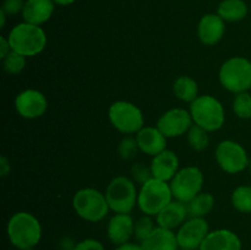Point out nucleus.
<instances>
[{"label": "nucleus", "instance_id": "nucleus-1", "mask_svg": "<svg viewBox=\"0 0 251 250\" xmlns=\"http://www.w3.org/2000/svg\"><path fill=\"white\" fill-rule=\"evenodd\" d=\"M9 242L17 250H31L42 239V225L38 218L26 211H20L10 217L6 225Z\"/></svg>", "mask_w": 251, "mask_h": 250}, {"label": "nucleus", "instance_id": "nucleus-2", "mask_svg": "<svg viewBox=\"0 0 251 250\" xmlns=\"http://www.w3.org/2000/svg\"><path fill=\"white\" fill-rule=\"evenodd\" d=\"M11 50L17 51L24 56H36L44 50L47 46V34L41 26L22 22L12 27L9 36Z\"/></svg>", "mask_w": 251, "mask_h": 250}, {"label": "nucleus", "instance_id": "nucleus-3", "mask_svg": "<svg viewBox=\"0 0 251 250\" xmlns=\"http://www.w3.org/2000/svg\"><path fill=\"white\" fill-rule=\"evenodd\" d=\"M189 112L194 124L208 132L217 131L225 125V107L217 98L211 95L199 96L193 103H190Z\"/></svg>", "mask_w": 251, "mask_h": 250}, {"label": "nucleus", "instance_id": "nucleus-4", "mask_svg": "<svg viewBox=\"0 0 251 250\" xmlns=\"http://www.w3.org/2000/svg\"><path fill=\"white\" fill-rule=\"evenodd\" d=\"M218 78L223 88L234 95L248 92L251 88V61L244 56H232L220 68Z\"/></svg>", "mask_w": 251, "mask_h": 250}, {"label": "nucleus", "instance_id": "nucleus-5", "mask_svg": "<svg viewBox=\"0 0 251 250\" xmlns=\"http://www.w3.org/2000/svg\"><path fill=\"white\" fill-rule=\"evenodd\" d=\"M73 207L78 217L92 223L104 220L110 210L105 194L95 188H83L76 191L73 198Z\"/></svg>", "mask_w": 251, "mask_h": 250}, {"label": "nucleus", "instance_id": "nucleus-6", "mask_svg": "<svg viewBox=\"0 0 251 250\" xmlns=\"http://www.w3.org/2000/svg\"><path fill=\"white\" fill-rule=\"evenodd\" d=\"M173 199L169 183L152 178L140 188L137 206L144 215L157 216Z\"/></svg>", "mask_w": 251, "mask_h": 250}, {"label": "nucleus", "instance_id": "nucleus-7", "mask_svg": "<svg viewBox=\"0 0 251 250\" xmlns=\"http://www.w3.org/2000/svg\"><path fill=\"white\" fill-rule=\"evenodd\" d=\"M109 208L114 213H130L137 203L136 183L125 175L115 176L104 191Z\"/></svg>", "mask_w": 251, "mask_h": 250}, {"label": "nucleus", "instance_id": "nucleus-8", "mask_svg": "<svg viewBox=\"0 0 251 250\" xmlns=\"http://www.w3.org/2000/svg\"><path fill=\"white\" fill-rule=\"evenodd\" d=\"M109 122L115 129L124 135L137 134L144 127L142 110L127 100H117L108 109Z\"/></svg>", "mask_w": 251, "mask_h": 250}, {"label": "nucleus", "instance_id": "nucleus-9", "mask_svg": "<svg viewBox=\"0 0 251 250\" xmlns=\"http://www.w3.org/2000/svg\"><path fill=\"white\" fill-rule=\"evenodd\" d=\"M203 181V173L198 167L188 166L179 169L169 183L174 200L188 203L201 193Z\"/></svg>", "mask_w": 251, "mask_h": 250}, {"label": "nucleus", "instance_id": "nucleus-10", "mask_svg": "<svg viewBox=\"0 0 251 250\" xmlns=\"http://www.w3.org/2000/svg\"><path fill=\"white\" fill-rule=\"evenodd\" d=\"M216 161L220 168L228 174H238L249 166L247 150L237 141L223 140L216 147Z\"/></svg>", "mask_w": 251, "mask_h": 250}, {"label": "nucleus", "instance_id": "nucleus-11", "mask_svg": "<svg viewBox=\"0 0 251 250\" xmlns=\"http://www.w3.org/2000/svg\"><path fill=\"white\" fill-rule=\"evenodd\" d=\"M193 125V118L189 110L172 108L158 118L156 126L167 139H173L186 134Z\"/></svg>", "mask_w": 251, "mask_h": 250}, {"label": "nucleus", "instance_id": "nucleus-12", "mask_svg": "<svg viewBox=\"0 0 251 250\" xmlns=\"http://www.w3.org/2000/svg\"><path fill=\"white\" fill-rule=\"evenodd\" d=\"M210 232V225L206 218L190 217L178 228L176 232L179 248L199 250Z\"/></svg>", "mask_w": 251, "mask_h": 250}, {"label": "nucleus", "instance_id": "nucleus-13", "mask_svg": "<svg viewBox=\"0 0 251 250\" xmlns=\"http://www.w3.org/2000/svg\"><path fill=\"white\" fill-rule=\"evenodd\" d=\"M15 109L25 119H38L48 109V100L38 90L28 88L20 92L15 98Z\"/></svg>", "mask_w": 251, "mask_h": 250}, {"label": "nucleus", "instance_id": "nucleus-14", "mask_svg": "<svg viewBox=\"0 0 251 250\" xmlns=\"http://www.w3.org/2000/svg\"><path fill=\"white\" fill-rule=\"evenodd\" d=\"M225 20L217 14H206L201 17L198 26L199 39L205 46H216L226 33Z\"/></svg>", "mask_w": 251, "mask_h": 250}, {"label": "nucleus", "instance_id": "nucleus-15", "mask_svg": "<svg viewBox=\"0 0 251 250\" xmlns=\"http://www.w3.org/2000/svg\"><path fill=\"white\" fill-rule=\"evenodd\" d=\"M135 221L130 213H115L107 225L108 239L114 245L129 243L134 237Z\"/></svg>", "mask_w": 251, "mask_h": 250}, {"label": "nucleus", "instance_id": "nucleus-16", "mask_svg": "<svg viewBox=\"0 0 251 250\" xmlns=\"http://www.w3.org/2000/svg\"><path fill=\"white\" fill-rule=\"evenodd\" d=\"M150 166L153 178L168 183L179 171V158L176 152L166 149L161 153L152 157Z\"/></svg>", "mask_w": 251, "mask_h": 250}, {"label": "nucleus", "instance_id": "nucleus-17", "mask_svg": "<svg viewBox=\"0 0 251 250\" xmlns=\"http://www.w3.org/2000/svg\"><path fill=\"white\" fill-rule=\"evenodd\" d=\"M199 250H242V240L233 230L221 228L208 233Z\"/></svg>", "mask_w": 251, "mask_h": 250}, {"label": "nucleus", "instance_id": "nucleus-18", "mask_svg": "<svg viewBox=\"0 0 251 250\" xmlns=\"http://www.w3.org/2000/svg\"><path fill=\"white\" fill-rule=\"evenodd\" d=\"M136 140L140 151L151 157L161 153L167 147V137L157 126H144L136 134Z\"/></svg>", "mask_w": 251, "mask_h": 250}, {"label": "nucleus", "instance_id": "nucleus-19", "mask_svg": "<svg viewBox=\"0 0 251 250\" xmlns=\"http://www.w3.org/2000/svg\"><path fill=\"white\" fill-rule=\"evenodd\" d=\"M189 216L186 203L178 200H172L158 215L156 216V222L158 227L174 230L179 228L186 221Z\"/></svg>", "mask_w": 251, "mask_h": 250}, {"label": "nucleus", "instance_id": "nucleus-20", "mask_svg": "<svg viewBox=\"0 0 251 250\" xmlns=\"http://www.w3.org/2000/svg\"><path fill=\"white\" fill-rule=\"evenodd\" d=\"M54 4L53 0H26L22 10L24 21L36 26L46 24L53 15Z\"/></svg>", "mask_w": 251, "mask_h": 250}, {"label": "nucleus", "instance_id": "nucleus-21", "mask_svg": "<svg viewBox=\"0 0 251 250\" xmlns=\"http://www.w3.org/2000/svg\"><path fill=\"white\" fill-rule=\"evenodd\" d=\"M142 250H178L179 244L176 233L157 225L156 229L145 240L140 243Z\"/></svg>", "mask_w": 251, "mask_h": 250}, {"label": "nucleus", "instance_id": "nucleus-22", "mask_svg": "<svg viewBox=\"0 0 251 250\" xmlns=\"http://www.w3.org/2000/svg\"><path fill=\"white\" fill-rule=\"evenodd\" d=\"M248 5L244 0H223L217 9V15L227 22H239L247 17Z\"/></svg>", "mask_w": 251, "mask_h": 250}, {"label": "nucleus", "instance_id": "nucleus-23", "mask_svg": "<svg viewBox=\"0 0 251 250\" xmlns=\"http://www.w3.org/2000/svg\"><path fill=\"white\" fill-rule=\"evenodd\" d=\"M173 93L181 102L193 103L199 97V85L190 76H179L173 83Z\"/></svg>", "mask_w": 251, "mask_h": 250}, {"label": "nucleus", "instance_id": "nucleus-24", "mask_svg": "<svg viewBox=\"0 0 251 250\" xmlns=\"http://www.w3.org/2000/svg\"><path fill=\"white\" fill-rule=\"evenodd\" d=\"M215 206V196L211 193L201 191L193 200L186 203L189 217H201L205 218L212 211Z\"/></svg>", "mask_w": 251, "mask_h": 250}, {"label": "nucleus", "instance_id": "nucleus-25", "mask_svg": "<svg viewBox=\"0 0 251 250\" xmlns=\"http://www.w3.org/2000/svg\"><path fill=\"white\" fill-rule=\"evenodd\" d=\"M233 207L242 213H251V186L240 185L233 190L230 196Z\"/></svg>", "mask_w": 251, "mask_h": 250}, {"label": "nucleus", "instance_id": "nucleus-26", "mask_svg": "<svg viewBox=\"0 0 251 250\" xmlns=\"http://www.w3.org/2000/svg\"><path fill=\"white\" fill-rule=\"evenodd\" d=\"M186 137H188V144L194 151L201 152L208 146L210 144V137H208V131L205 129L200 127L199 125L194 124L190 127L188 132H186Z\"/></svg>", "mask_w": 251, "mask_h": 250}, {"label": "nucleus", "instance_id": "nucleus-27", "mask_svg": "<svg viewBox=\"0 0 251 250\" xmlns=\"http://www.w3.org/2000/svg\"><path fill=\"white\" fill-rule=\"evenodd\" d=\"M2 60V69L5 73L9 75H17L24 71L25 66H26V56L22 54L17 53V51L11 50Z\"/></svg>", "mask_w": 251, "mask_h": 250}, {"label": "nucleus", "instance_id": "nucleus-28", "mask_svg": "<svg viewBox=\"0 0 251 250\" xmlns=\"http://www.w3.org/2000/svg\"><path fill=\"white\" fill-rule=\"evenodd\" d=\"M139 151L140 149L137 145L136 136H132V135H125L118 145V154L120 158L125 159V161L134 159Z\"/></svg>", "mask_w": 251, "mask_h": 250}, {"label": "nucleus", "instance_id": "nucleus-29", "mask_svg": "<svg viewBox=\"0 0 251 250\" xmlns=\"http://www.w3.org/2000/svg\"><path fill=\"white\" fill-rule=\"evenodd\" d=\"M233 112L240 119L251 118V95L249 92H242L235 95L233 100Z\"/></svg>", "mask_w": 251, "mask_h": 250}, {"label": "nucleus", "instance_id": "nucleus-30", "mask_svg": "<svg viewBox=\"0 0 251 250\" xmlns=\"http://www.w3.org/2000/svg\"><path fill=\"white\" fill-rule=\"evenodd\" d=\"M151 217L152 216L144 215L135 222L134 237L136 238L140 243H141L142 240L146 239V238L157 228V225H154V221L152 220Z\"/></svg>", "mask_w": 251, "mask_h": 250}, {"label": "nucleus", "instance_id": "nucleus-31", "mask_svg": "<svg viewBox=\"0 0 251 250\" xmlns=\"http://www.w3.org/2000/svg\"><path fill=\"white\" fill-rule=\"evenodd\" d=\"M131 176L135 183L140 184V185H144L146 181L153 178L152 176L151 166H147L144 162H136L131 167Z\"/></svg>", "mask_w": 251, "mask_h": 250}, {"label": "nucleus", "instance_id": "nucleus-32", "mask_svg": "<svg viewBox=\"0 0 251 250\" xmlns=\"http://www.w3.org/2000/svg\"><path fill=\"white\" fill-rule=\"evenodd\" d=\"M73 250H105L104 245L97 239H93V238H87V239H83L81 242L76 243L75 247Z\"/></svg>", "mask_w": 251, "mask_h": 250}, {"label": "nucleus", "instance_id": "nucleus-33", "mask_svg": "<svg viewBox=\"0 0 251 250\" xmlns=\"http://www.w3.org/2000/svg\"><path fill=\"white\" fill-rule=\"evenodd\" d=\"M24 6V0H4L1 10H4L6 15H17L19 12H22Z\"/></svg>", "mask_w": 251, "mask_h": 250}, {"label": "nucleus", "instance_id": "nucleus-34", "mask_svg": "<svg viewBox=\"0 0 251 250\" xmlns=\"http://www.w3.org/2000/svg\"><path fill=\"white\" fill-rule=\"evenodd\" d=\"M10 171H11L10 161L6 158V156L2 154V156L0 157V176H1V178H5V176L10 173Z\"/></svg>", "mask_w": 251, "mask_h": 250}, {"label": "nucleus", "instance_id": "nucleus-35", "mask_svg": "<svg viewBox=\"0 0 251 250\" xmlns=\"http://www.w3.org/2000/svg\"><path fill=\"white\" fill-rule=\"evenodd\" d=\"M11 51V47H10L9 39L6 37H0V58L4 59L7 54Z\"/></svg>", "mask_w": 251, "mask_h": 250}, {"label": "nucleus", "instance_id": "nucleus-36", "mask_svg": "<svg viewBox=\"0 0 251 250\" xmlns=\"http://www.w3.org/2000/svg\"><path fill=\"white\" fill-rule=\"evenodd\" d=\"M114 250H142L141 245L136 244V243H125V244L117 245Z\"/></svg>", "mask_w": 251, "mask_h": 250}, {"label": "nucleus", "instance_id": "nucleus-37", "mask_svg": "<svg viewBox=\"0 0 251 250\" xmlns=\"http://www.w3.org/2000/svg\"><path fill=\"white\" fill-rule=\"evenodd\" d=\"M6 12L4 11V10H0V27L1 28H4L5 27V22H6Z\"/></svg>", "mask_w": 251, "mask_h": 250}, {"label": "nucleus", "instance_id": "nucleus-38", "mask_svg": "<svg viewBox=\"0 0 251 250\" xmlns=\"http://www.w3.org/2000/svg\"><path fill=\"white\" fill-rule=\"evenodd\" d=\"M53 1L58 5H63V6H65V5H71L73 2H75L76 0H53Z\"/></svg>", "mask_w": 251, "mask_h": 250}, {"label": "nucleus", "instance_id": "nucleus-39", "mask_svg": "<svg viewBox=\"0 0 251 250\" xmlns=\"http://www.w3.org/2000/svg\"><path fill=\"white\" fill-rule=\"evenodd\" d=\"M248 171H249V174H250V176H251V158H250V161H249V166H248Z\"/></svg>", "mask_w": 251, "mask_h": 250}, {"label": "nucleus", "instance_id": "nucleus-40", "mask_svg": "<svg viewBox=\"0 0 251 250\" xmlns=\"http://www.w3.org/2000/svg\"><path fill=\"white\" fill-rule=\"evenodd\" d=\"M178 250H193V249H181V248H179Z\"/></svg>", "mask_w": 251, "mask_h": 250}]
</instances>
